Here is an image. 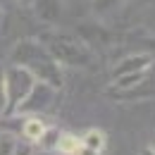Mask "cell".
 Masks as SVG:
<instances>
[{
  "label": "cell",
  "instance_id": "1",
  "mask_svg": "<svg viewBox=\"0 0 155 155\" xmlns=\"http://www.w3.org/2000/svg\"><path fill=\"white\" fill-rule=\"evenodd\" d=\"M12 64L29 69L38 81H45L55 88L62 86V64L38 41H19L12 50Z\"/></svg>",
  "mask_w": 155,
  "mask_h": 155
},
{
  "label": "cell",
  "instance_id": "2",
  "mask_svg": "<svg viewBox=\"0 0 155 155\" xmlns=\"http://www.w3.org/2000/svg\"><path fill=\"white\" fill-rule=\"evenodd\" d=\"M36 81H38V79L34 77L29 69L19 67V64L5 67V93H7V107H5V112H7V115L17 112L19 103L29 96V91L34 88Z\"/></svg>",
  "mask_w": 155,
  "mask_h": 155
},
{
  "label": "cell",
  "instance_id": "3",
  "mask_svg": "<svg viewBox=\"0 0 155 155\" xmlns=\"http://www.w3.org/2000/svg\"><path fill=\"white\" fill-rule=\"evenodd\" d=\"M50 55L58 60L60 64H69V67H84L91 62V53L88 48H84L81 43H77L74 38H67V36H60V38H53L48 45Z\"/></svg>",
  "mask_w": 155,
  "mask_h": 155
},
{
  "label": "cell",
  "instance_id": "4",
  "mask_svg": "<svg viewBox=\"0 0 155 155\" xmlns=\"http://www.w3.org/2000/svg\"><path fill=\"white\" fill-rule=\"evenodd\" d=\"M55 93L58 88L45 84V81H36L34 88L29 91V96L24 98L17 107V115L26 117V115H41V112H48L55 103Z\"/></svg>",
  "mask_w": 155,
  "mask_h": 155
},
{
  "label": "cell",
  "instance_id": "5",
  "mask_svg": "<svg viewBox=\"0 0 155 155\" xmlns=\"http://www.w3.org/2000/svg\"><path fill=\"white\" fill-rule=\"evenodd\" d=\"M153 67V58L148 53H131L124 60H119L115 64V72H112V79L115 77H124V74H134V72H146Z\"/></svg>",
  "mask_w": 155,
  "mask_h": 155
},
{
  "label": "cell",
  "instance_id": "6",
  "mask_svg": "<svg viewBox=\"0 0 155 155\" xmlns=\"http://www.w3.org/2000/svg\"><path fill=\"white\" fill-rule=\"evenodd\" d=\"M50 131V127L41 119V115H26L21 119V136L26 138V143H41Z\"/></svg>",
  "mask_w": 155,
  "mask_h": 155
},
{
  "label": "cell",
  "instance_id": "7",
  "mask_svg": "<svg viewBox=\"0 0 155 155\" xmlns=\"http://www.w3.org/2000/svg\"><path fill=\"white\" fill-rule=\"evenodd\" d=\"M31 146L29 143H19L17 136L10 131H0V155H29Z\"/></svg>",
  "mask_w": 155,
  "mask_h": 155
},
{
  "label": "cell",
  "instance_id": "8",
  "mask_svg": "<svg viewBox=\"0 0 155 155\" xmlns=\"http://www.w3.org/2000/svg\"><path fill=\"white\" fill-rule=\"evenodd\" d=\"M79 146H81V138L74 134H58L55 143H53V148L62 155H74L79 150Z\"/></svg>",
  "mask_w": 155,
  "mask_h": 155
},
{
  "label": "cell",
  "instance_id": "9",
  "mask_svg": "<svg viewBox=\"0 0 155 155\" xmlns=\"http://www.w3.org/2000/svg\"><path fill=\"white\" fill-rule=\"evenodd\" d=\"M81 143L88 146V148H96V150L103 153V148H105V134H103L100 129H88L86 134L81 136Z\"/></svg>",
  "mask_w": 155,
  "mask_h": 155
},
{
  "label": "cell",
  "instance_id": "10",
  "mask_svg": "<svg viewBox=\"0 0 155 155\" xmlns=\"http://www.w3.org/2000/svg\"><path fill=\"white\" fill-rule=\"evenodd\" d=\"M7 107V93H5V69L0 67V115Z\"/></svg>",
  "mask_w": 155,
  "mask_h": 155
},
{
  "label": "cell",
  "instance_id": "11",
  "mask_svg": "<svg viewBox=\"0 0 155 155\" xmlns=\"http://www.w3.org/2000/svg\"><path fill=\"white\" fill-rule=\"evenodd\" d=\"M74 155H100V150H96V148H88V146H84V143H81V146H79V150Z\"/></svg>",
  "mask_w": 155,
  "mask_h": 155
},
{
  "label": "cell",
  "instance_id": "12",
  "mask_svg": "<svg viewBox=\"0 0 155 155\" xmlns=\"http://www.w3.org/2000/svg\"><path fill=\"white\" fill-rule=\"evenodd\" d=\"M119 0H96V10H107V7H112Z\"/></svg>",
  "mask_w": 155,
  "mask_h": 155
},
{
  "label": "cell",
  "instance_id": "13",
  "mask_svg": "<svg viewBox=\"0 0 155 155\" xmlns=\"http://www.w3.org/2000/svg\"><path fill=\"white\" fill-rule=\"evenodd\" d=\"M21 5H29V2H34V0H19Z\"/></svg>",
  "mask_w": 155,
  "mask_h": 155
},
{
  "label": "cell",
  "instance_id": "14",
  "mask_svg": "<svg viewBox=\"0 0 155 155\" xmlns=\"http://www.w3.org/2000/svg\"><path fill=\"white\" fill-rule=\"evenodd\" d=\"M0 24H2V10H0Z\"/></svg>",
  "mask_w": 155,
  "mask_h": 155
},
{
  "label": "cell",
  "instance_id": "15",
  "mask_svg": "<svg viewBox=\"0 0 155 155\" xmlns=\"http://www.w3.org/2000/svg\"><path fill=\"white\" fill-rule=\"evenodd\" d=\"M150 150H153V153H155V148H150Z\"/></svg>",
  "mask_w": 155,
  "mask_h": 155
}]
</instances>
